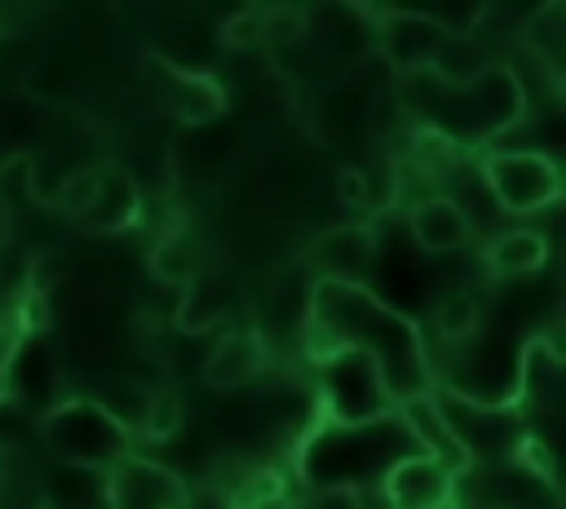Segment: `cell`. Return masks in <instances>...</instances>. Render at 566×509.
<instances>
[{"label":"cell","mask_w":566,"mask_h":509,"mask_svg":"<svg viewBox=\"0 0 566 509\" xmlns=\"http://www.w3.org/2000/svg\"><path fill=\"white\" fill-rule=\"evenodd\" d=\"M562 22H566V9L557 0L526 18V49L548 71V80H562Z\"/></svg>","instance_id":"17"},{"label":"cell","mask_w":566,"mask_h":509,"mask_svg":"<svg viewBox=\"0 0 566 509\" xmlns=\"http://www.w3.org/2000/svg\"><path fill=\"white\" fill-rule=\"evenodd\" d=\"M407 226H411V239L424 252H455V248L469 243V212L451 195L416 199L411 212H407Z\"/></svg>","instance_id":"11"},{"label":"cell","mask_w":566,"mask_h":509,"mask_svg":"<svg viewBox=\"0 0 566 509\" xmlns=\"http://www.w3.org/2000/svg\"><path fill=\"white\" fill-rule=\"evenodd\" d=\"M548 261V239L539 230H504L486 243V266L491 274L500 279H517V274H531Z\"/></svg>","instance_id":"15"},{"label":"cell","mask_w":566,"mask_h":509,"mask_svg":"<svg viewBox=\"0 0 566 509\" xmlns=\"http://www.w3.org/2000/svg\"><path fill=\"white\" fill-rule=\"evenodd\" d=\"M261 372V336L252 328H230L203 359V381L212 389H239Z\"/></svg>","instance_id":"13"},{"label":"cell","mask_w":566,"mask_h":509,"mask_svg":"<svg viewBox=\"0 0 566 509\" xmlns=\"http://www.w3.org/2000/svg\"><path fill=\"white\" fill-rule=\"evenodd\" d=\"M345 500H349V509H398L394 496H389V487H385V478H363V482H354V487L345 491Z\"/></svg>","instance_id":"26"},{"label":"cell","mask_w":566,"mask_h":509,"mask_svg":"<svg viewBox=\"0 0 566 509\" xmlns=\"http://www.w3.org/2000/svg\"><path fill=\"white\" fill-rule=\"evenodd\" d=\"M402 120H407V111L394 97V89H380L371 97V106H367V133H371V142H394L398 128H402Z\"/></svg>","instance_id":"23"},{"label":"cell","mask_w":566,"mask_h":509,"mask_svg":"<svg viewBox=\"0 0 566 509\" xmlns=\"http://www.w3.org/2000/svg\"><path fill=\"white\" fill-rule=\"evenodd\" d=\"M4 235H9V208L0 204V243H4Z\"/></svg>","instance_id":"27"},{"label":"cell","mask_w":566,"mask_h":509,"mask_svg":"<svg viewBox=\"0 0 566 509\" xmlns=\"http://www.w3.org/2000/svg\"><path fill=\"white\" fill-rule=\"evenodd\" d=\"M522 115H526L522 75L509 62H491L478 80L447 89L438 111L424 120V128L442 133L447 142H495Z\"/></svg>","instance_id":"1"},{"label":"cell","mask_w":566,"mask_h":509,"mask_svg":"<svg viewBox=\"0 0 566 509\" xmlns=\"http://www.w3.org/2000/svg\"><path fill=\"white\" fill-rule=\"evenodd\" d=\"M106 509H186V482L177 469L146 460V456H119L106 469Z\"/></svg>","instance_id":"4"},{"label":"cell","mask_w":566,"mask_h":509,"mask_svg":"<svg viewBox=\"0 0 566 509\" xmlns=\"http://www.w3.org/2000/svg\"><path fill=\"white\" fill-rule=\"evenodd\" d=\"M31 429H35L31 407H27L18 394L0 389V456L13 451V447H22V443L31 438Z\"/></svg>","instance_id":"22"},{"label":"cell","mask_w":566,"mask_h":509,"mask_svg":"<svg viewBox=\"0 0 566 509\" xmlns=\"http://www.w3.org/2000/svg\"><path fill=\"white\" fill-rule=\"evenodd\" d=\"M150 274H155L159 283H168V288H186L195 274H203L195 235H186V230L159 235L155 248H150Z\"/></svg>","instance_id":"16"},{"label":"cell","mask_w":566,"mask_h":509,"mask_svg":"<svg viewBox=\"0 0 566 509\" xmlns=\"http://www.w3.org/2000/svg\"><path fill=\"white\" fill-rule=\"evenodd\" d=\"M124 434H137V425H142V412H146V398H150V389L146 385H137V381H128V376H111V381H102V389L97 394H88Z\"/></svg>","instance_id":"18"},{"label":"cell","mask_w":566,"mask_h":509,"mask_svg":"<svg viewBox=\"0 0 566 509\" xmlns=\"http://www.w3.org/2000/svg\"><path fill=\"white\" fill-rule=\"evenodd\" d=\"M367 13L376 22V49L394 66V75L424 71L433 62V49L447 35L442 22H433L429 13H416V9H367Z\"/></svg>","instance_id":"6"},{"label":"cell","mask_w":566,"mask_h":509,"mask_svg":"<svg viewBox=\"0 0 566 509\" xmlns=\"http://www.w3.org/2000/svg\"><path fill=\"white\" fill-rule=\"evenodd\" d=\"M336 204L340 208H354V212L371 208V173L358 168V164L336 168Z\"/></svg>","instance_id":"25"},{"label":"cell","mask_w":566,"mask_h":509,"mask_svg":"<svg viewBox=\"0 0 566 509\" xmlns=\"http://www.w3.org/2000/svg\"><path fill=\"white\" fill-rule=\"evenodd\" d=\"M486 66H491V53H486V44L473 31H447L442 44L433 49V62H429V71L447 89H460V84L478 80Z\"/></svg>","instance_id":"14"},{"label":"cell","mask_w":566,"mask_h":509,"mask_svg":"<svg viewBox=\"0 0 566 509\" xmlns=\"http://www.w3.org/2000/svg\"><path fill=\"white\" fill-rule=\"evenodd\" d=\"M482 323V310H478V297L469 288H447L433 305V328L447 336V341H469Z\"/></svg>","instance_id":"19"},{"label":"cell","mask_w":566,"mask_h":509,"mask_svg":"<svg viewBox=\"0 0 566 509\" xmlns=\"http://www.w3.org/2000/svg\"><path fill=\"white\" fill-rule=\"evenodd\" d=\"M181 416H186L181 394H177L172 385H159V389H150V398H146V412H142L137 434L150 438V443H168V438L181 434Z\"/></svg>","instance_id":"20"},{"label":"cell","mask_w":566,"mask_h":509,"mask_svg":"<svg viewBox=\"0 0 566 509\" xmlns=\"http://www.w3.org/2000/svg\"><path fill=\"white\" fill-rule=\"evenodd\" d=\"M455 482L460 478L447 465H438L433 456H424V451L394 460L389 474H385V487H389L398 509H447Z\"/></svg>","instance_id":"9"},{"label":"cell","mask_w":566,"mask_h":509,"mask_svg":"<svg viewBox=\"0 0 566 509\" xmlns=\"http://www.w3.org/2000/svg\"><path fill=\"white\" fill-rule=\"evenodd\" d=\"M482 181L509 217L539 212L562 199V168L544 150H491L482 159Z\"/></svg>","instance_id":"3"},{"label":"cell","mask_w":566,"mask_h":509,"mask_svg":"<svg viewBox=\"0 0 566 509\" xmlns=\"http://www.w3.org/2000/svg\"><path fill=\"white\" fill-rule=\"evenodd\" d=\"M137 217H142V190H137V181L128 177V168L119 159H102L93 168L88 199L71 212L75 230H84V235H119V230L137 226Z\"/></svg>","instance_id":"5"},{"label":"cell","mask_w":566,"mask_h":509,"mask_svg":"<svg viewBox=\"0 0 566 509\" xmlns=\"http://www.w3.org/2000/svg\"><path fill=\"white\" fill-rule=\"evenodd\" d=\"M256 40H265V9H261V4L239 9V13H230V18L221 22V44H226V49H248V44H256Z\"/></svg>","instance_id":"24"},{"label":"cell","mask_w":566,"mask_h":509,"mask_svg":"<svg viewBox=\"0 0 566 509\" xmlns=\"http://www.w3.org/2000/svg\"><path fill=\"white\" fill-rule=\"evenodd\" d=\"M310 270L318 283L367 288L376 270V235L367 226H332L310 243Z\"/></svg>","instance_id":"7"},{"label":"cell","mask_w":566,"mask_h":509,"mask_svg":"<svg viewBox=\"0 0 566 509\" xmlns=\"http://www.w3.org/2000/svg\"><path fill=\"white\" fill-rule=\"evenodd\" d=\"M234 305H239V297H234V283L230 279H221V274H195L181 288V301H177L172 323H177V332L199 336V332H212L221 319H230Z\"/></svg>","instance_id":"12"},{"label":"cell","mask_w":566,"mask_h":509,"mask_svg":"<svg viewBox=\"0 0 566 509\" xmlns=\"http://www.w3.org/2000/svg\"><path fill=\"white\" fill-rule=\"evenodd\" d=\"M402 416H407V425H411V434L420 438V447H424V456H433L438 465H447L455 478L473 465V456L464 451V443L455 438V429L447 425V416H442V407H438V398L424 389V394H411V398H402Z\"/></svg>","instance_id":"10"},{"label":"cell","mask_w":566,"mask_h":509,"mask_svg":"<svg viewBox=\"0 0 566 509\" xmlns=\"http://www.w3.org/2000/svg\"><path fill=\"white\" fill-rule=\"evenodd\" d=\"M40 438L71 469H111L119 456H128V434L88 394L57 403L40 420Z\"/></svg>","instance_id":"2"},{"label":"cell","mask_w":566,"mask_h":509,"mask_svg":"<svg viewBox=\"0 0 566 509\" xmlns=\"http://www.w3.org/2000/svg\"><path fill=\"white\" fill-rule=\"evenodd\" d=\"M557 372H562V354L544 341H531L526 345V359H522V385L526 394H548L557 385Z\"/></svg>","instance_id":"21"},{"label":"cell","mask_w":566,"mask_h":509,"mask_svg":"<svg viewBox=\"0 0 566 509\" xmlns=\"http://www.w3.org/2000/svg\"><path fill=\"white\" fill-rule=\"evenodd\" d=\"M155 62V75L164 84V106L181 120V124H212L221 111H226V89L217 84V75L208 71H186L168 58H150Z\"/></svg>","instance_id":"8"}]
</instances>
